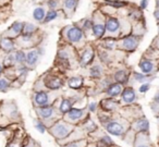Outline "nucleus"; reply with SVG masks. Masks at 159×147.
Wrapping results in <instances>:
<instances>
[{
	"instance_id": "28",
	"label": "nucleus",
	"mask_w": 159,
	"mask_h": 147,
	"mask_svg": "<svg viewBox=\"0 0 159 147\" xmlns=\"http://www.w3.org/2000/svg\"><path fill=\"white\" fill-rule=\"evenodd\" d=\"M76 3H77V0H66V2H64V5H66V9H74L75 7H76Z\"/></svg>"
},
{
	"instance_id": "19",
	"label": "nucleus",
	"mask_w": 159,
	"mask_h": 147,
	"mask_svg": "<svg viewBox=\"0 0 159 147\" xmlns=\"http://www.w3.org/2000/svg\"><path fill=\"white\" fill-rule=\"evenodd\" d=\"M72 103L70 99H62L61 103H60V112L61 113H68L71 109H72Z\"/></svg>"
},
{
	"instance_id": "29",
	"label": "nucleus",
	"mask_w": 159,
	"mask_h": 147,
	"mask_svg": "<svg viewBox=\"0 0 159 147\" xmlns=\"http://www.w3.org/2000/svg\"><path fill=\"white\" fill-rule=\"evenodd\" d=\"M100 73H102V71H100V68L98 66H95L94 68H92L91 75L93 77H99L100 76Z\"/></svg>"
},
{
	"instance_id": "14",
	"label": "nucleus",
	"mask_w": 159,
	"mask_h": 147,
	"mask_svg": "<svg viewBox=\"0 0 159 147\" xmlns=\"http://www.w3.org/2000/svg\"><path fill=\"white\" fill-rule=\"evenodd\" d=\"M94 58V53L91 48L89 49H86L83 53V57H82V60H81V63L82 66H87L89 63H91L92 60Z\"/></svg>"
},
{
	"instance_id": "34",
	"label": "nucleus",
	"mask_w": 159,
	"mask_h": 147,
	"mask_svg": "<svg viewBox=\"0 0 159 147\" xmlns=\"http://www.w3.org/2000/svg\"><path fill=\"white\" fill-rule=\"evenodd\" d=\"M107 3H109L110 6H112V7H116V8H120L122 7V6H124V2H117V1H109V0H107Z\"/></svg>"
},
{
	"instance_id": "22",
	"label": "nucleus",
	"mask_w": 159,
	"mask_h": 147,
	"mask_svg": "<svg viewBox=\"0 0 159 147\" xmlns=\"http://www.w3.org/2000/svg\"><path fill=\"white\" fill-rule=\"evenodd\" d=\"M33 16L36 21H42L45 16V10L43 8H37V9L34 10Z\"/></svg>"
},
{
	"instance_id": "48",
	"label": "nucleus",
	"mask_w": 159,
	"mask_h": 147,
	"mask_svg": "<svg viewBox=\"0 0 159 147\" xmlns=\"http://www.w3.org/2000/svg\"><path fill=\"white\" fill-rule=\"evenodd\" d=\"M26 147H29V146H26Z\"/></svg>"
},
{
	"instance_id": "18",
	"label": "nucleus",
	"mask_w": 159,
	"mask_h": 147,
	"mask_svg": "<svg viewBox=\"0 0 159 147\" xmlns=\"http://www.w3.org/2000/svg\"><path fill=\"white\" fill-rule=\"evenodd\" d=\"M92 29H93L94 35H95L97 38L102 37V35H104L105 32H106V26L102 24H95V25H93Z\"/></svg>"
},
{
	"instance_id": "3",
	"label": "nucleus",
	"mask_w": 159,
	"mask_h": 147,
	"mask_svg": "<svg viewBox=\"0 0 159 147\" xmlns=\"http://www.w3.org/2000/svg\"><path fill=\"white\" fill-rule=\"evenodd\" d=\"M68 38L70 42L72 43H77L83 38V32L79 27H72L69 30L68 32Z\"/></svg>"
},
{
	"instance_id": "9",
	"label": "nucleus",
	"mask_w": 159,
	"mask_h": 147,
	"mask_svg": "<svg viewBox=\"0 0 159 147\" xmlns=\"http://www.w3.org/2000/svg\"><path fill=\"white\" fill-rule=\"evenodd\" d=\"M84 116V110L83 109H75L72 108L70 111L68 112V118L71 121H77Z\"/></svg>"
},
{
	"instance_id": "38",
	"label": "nucleus",
	"mask_w": 159,
	"mask_h": 147,
	"mask_svg": "<svg viewBox=\"0 0 159 147\" xmlns=\"http://www.w3.org/2000/svg\"><path fill=\"white\" fill-rule=\"evenodd\" d=\"M135 77H136L137 81H144V80H146V76L143 74H139V73H135Z\"/></svg>"
},
{
	"instance_id": "12",
	"label": "nucleus",
	"mask_w": 159,
	"mask_h": 147,
	"mask_svg": "<svg viewBox=\"0 0 159 147\" xmlns=\"http://www.w3.org/2000/svg\"><path fill=\"white\" fill-rule=\"evenodd\" d=\"M139 68H141L142 72L145 73V74H148V73L152 72V70H154V64L149 60H142L139 62Z\"/></svg>"
},
{
	"instance_id": "15",
	"label": "nucleus",
	"mask_w": 159,
	"mask_h": 147,
	"mask_svg": "<svg viewBox=\"0 0 159 147\" xmlns=\"http://www.w3.org/2000/svg\"><path fill=\"white\" fill-rule=\"evenodd\" d=\"M0 47L5 51H12L14 48V44L10 38H2L0 42Z\"/></svg>"
},
{
	"instance_id": "44",
	"label": "nucleus",
	"mask_w": 159,
	"mask_h": 147,
	"mask_svg": "<svg viewBox=\"0 0 159 147\" xmlns=\"http://www.w3.org/2000/svg\"><path fill=\"white\" fill-rule=\"evenodd\" d=\"M137 147H148L147 145H139V146H137Z\"/></svg>"
},
{
	"instance_id": "7",
	"label": "nucleus",
	"mask_w": 159,
	"mask_h": 147,
	"mask_svg": "<svg viewBox=\"0 0 159 147\" xmlns=\"http://www.w3.org/2000/svg\"><path fill=\"white\" fill-rule=\"evenodd\" d=\"M137 46V39L134 36H129V37L124 38L122 40V47L124 49H128V50H133Z\"/></svg>"
},
{
	"instance_id": "6",
	"label": "nucleus",
	"mask_w": 159,
	"mask_h": 147,
	"mask_svg": "<svg viewBox=\"0 0 159 147\" xmlns=\"http://www.w3.org/2000/svg\"><path fill=\"white\" fill-rule=\"evenodd\" d=\"M45 85H46L48 88H50V90H58V88L61 87L62 81L59 79V77L50 76V77H47L46 79V81H45Z\"/></svg>"
},
{
	"instance_id": "1",
	"label": "nucleus",
	"mask_w": 159,
	"mask_h": 147,
	"mask_svg": "<svg viewBox=\"0 0 159 147\" xmlns=\"http://www.w3.org/2000/svg\"><path fill=\"white\" fill-rule=\"evenodd\" d=\"M72 130L73 127L71 125L66 124L64 122H59L51 127V134L53 136H56L58 140H61V138L66 137L72 132Z\"/></svg>"
},
{
	"instance_id": "41",
	"label": "nucleus",
	"mask_w": 159,
	"mask_h": 147,
	"mask_svg": "<svg viewBox=\"0 0 159 147\" xmlns=\"http://www.w3.org/2000/svg\"><path fill=\"white\" fill-rule=\"evenodd\" d=\"M85 29H91V27H93L92 26V23H91V21H86V22H85Z\"/></svg>"
},
{
	"instance_id": "42",
	"label": "nucleus",
	"mask_w": 159,
	"mask_h": 147,
	"mask_svg": "<svg viewBox=\"0 0 159 147\" xmlns=\"http://www.w3.org/2000/svg\"><path fill=\"white\" fill-rule=\"evenodd\" d=\"M154 16H155V18H156L157 20H159V10H156V11L154 12Z\"/></svg>"
},
{
	"instance_id": "36",
	"label": "nucleus",
	"mask_w": 159,
	"mask_h": 147,
	"mask_svg": "<svg viewBox=\"0 0 159 147\" xmlns=\"http://www.w3.org/2000/svg\"><path fill=\"white\" fill-rule=\"evenodd\" d=\"M149 84H142L141 87H139V92L141 93H146L148 90H149Z\"/></svg>"
},
{
	"instance_id": "27",
	"label": "nucleus",
	"mask_w": 159,
	"mask_h": 147,
	"mask_svg": "<svg viewBox=\"0 0 159 147\" xmlns=\"http://www.w3.org/2000/svg\"><path fill=\"white\" fill-rule=\"evenodd\" d=\"M8 87H9V82L6 79L1 77V79H0V90H1V92H6Z\"/></svg>"
},
{
	"instance_id": "32",
	"label": "nucleus",
	"mask_w": 159,
	"mask_h": 147,
	"mask_svg": "<svg viewBox=\"0 0 159 147\" xmlns=\"http://www.w3.org/2000/svg\"><path fill=\"white\" fill-rule=\"evenodd\" d=\"M25 29V34H32L36 30V27L33 24H27L26 26H24Z\"/></svg>"
},
{
	"instance_id": "13",
	"label": "nucleus",
	"mask_w": 159,
	"mask_h": 147,
	"mask_svg": "<svg viewBox=\"0 0 159 147\" xmlns=\"http://www.w3.org/2000/svg\"><path fill=\"white\" fill-rule=\"evenodd\" d=\"M135 129L139 132H147L149 130V122L146 119H139L135 122Z\"/></svg>"
},
{
	"instance_id": "2",
	"label": "nucleus",
	"mask_w": 159,
	"mask_h": 147,
	"mask_svg": "<svg viewBox=\"0 0 159 147\" xmlns=\"http://www.w3.org/2000/svg\"><path fill=\"white\" fill-rule=\"evenodd\" d=\"M106 130L109 134L115 135V136H121L122 134L124 133L123 125L120 124V123H118V122H115V121L109 122L108 124L106 125Z\"/></svg>"
},
{
	"instance_id": "39",
	"label": "nucleus",
	"mask_w": 159,
	"mask_h": 147,
	"mask_svg": "<svg viewBox=\"0 0 159 147\" xmlns=\"http://www.w3.org/2000/svg\"><path fill=\"white\" fill-rule=\"evenodd\" d=\"M147 3H148V0H142V2H141L142 9H145V8L147 7Z\"/></svg>"
},
{
	"instance_id": "37",
	"label": "nucleus",
	"mask_w": 159,
	"mask_h": 147,
	"mask_svg": "<svg viewBox=\"0 0 159 147\" xmlns=\"http://www.w3.org/2000/svg\"><path fill=\"white\" fill-rule=\"evenodd\" d=\"M48 6L51 8V9H55V8L57 7V0H49Z\"/></svg>"
},
{
	"instance_id": "31",
	"label": "nucleus",
	"mask_w": 159,
	"mask_h": 147,
	"mask_svg": "<svg viewBox=\"0 0 159 147\" xmlns=\"http://www.w3.org/2000/svg\"><path fill=\"white\" fill-rule=\"evenodd\" d=\"M35 127L40 132V133H45V130H46V127H45V124L43 122L37 121V122L35 123Z\"/></svg>"
},
{
	"instance_id": "43",
	"label": "nucleus",
	"mask_w": 159,
	"mask_h": 147,
	"mask_svg": "<svg viewBox=\"0 0 159 147\" xmlns=\"http://www.w3.org/2000/svg\"><path fill=\"white\" fill-rule=\"evenodd\" d=\"M155 101H156L157 103H159V93H157L156 96H155Z\"/></svg>"
},
{
	"instance_id": "26",
	"label": "nucleus",
	"mask_w": 159,
	"mask_h": 147,
	"mask_svg": "<svg viewBox=\"0 0 159 147\" xmlns=\"http://www.w3.org/2000/svg\"><path fill=\"white\" fill-rule=\"evenodd\" d=\"M58 13L57 11H55V10H51V11H49L48 13H47L46 18H45V22H50V21L55 20L56 18H57Z\"/></svg>"
},
{
	"instance_id": "46",
	"label": "nucleus",
	"mask_w": 159,
	"mask_h": 147,
	"mask_svg": "<svg viewBox=\"0 0 159 147\" xmlns=\"http://www.w3.org/2000/svg\"><path fill=\"white\" fill-rule=\"evenodd\" d=\"M1 72H2V67L0 66V73H1Z\"/></svg>"
},
{
	"instance_id": "33",
	"label": "nucleus",
	"mask_w": 159,
	"mask_h": 147,
	"mask_svg": "<svg viewBox=\"0 0 159 147\" xmlns=\"http://www.w3.org/2000/svg\"><path fill=\"white\" fill-rule=\"evenodd\" d=\"M96 124L94 122H92V121H89V122H87L86 123V130L89 132H93V131H95L96 130Z\"/></svg>"
},
{
	"instance_id": "47",
	"label": "nucleus",
	"mask_w": 159,
	"mask_h": 147,
	"mask_svg": "<svg viewBox=\"0 0 159 147\" xmlns=\"http://www.w3.org/2000/svg\"><path fill=\"white\" fill-rule=\"evenodd\" d=\"M158 32H159V24H158Z\"/></svg>"
},
{
	"instance_id": "17",
	"label": "nucleus",
	"mask_w": 159,
	"mask_h": 147,
	"mask_svg": "<svg viewBox=\"0 0 159 147\" xmlns=\"http://www.w3.org/2000/svg\"><path fill=\"white\" fill-rule=\"evenodd\" d=\"M37 60H38L37 51L32 50V51H30V53L26 55V60H25V62H26L29 66H34V64L37 62Z\"/></svg>"
},
{
	"instance_id": "21",
	"label": "nucleus",
	"mask_w": 159,
	"mask_h": 147,
	"mask_svg": "<svg viewBox=\"0 0 159 147\" xmlns=\"http://www.w3.org/2000/svg\"><path fill=\"white\" fill-rule=\"evenodd\" d=\"M102 107L104 108L106 111H111L117 107V103H115L111 99H106V100H102Z\"/></svg>"
},
{
	"instance_id": "8",
	"label": "nucleus",
	"mask_w": 159,
	"mask_h": 147,
	"mask_svg": "<svg viewBox=\"0 0 159 147\" xmlns=\"http://www.w3.org/2000/svg\"><path fill=\"white\" fill-rule=\"evenodd\" d=\"M106 30L108 32H110V33H116V32L119 30L120 27V24H119V21L117 20V19L115 18H110L107 20L106 22Z\"/></svg>"
},
{
	"instance_id": "30",
	"label": "nucleus",
	"mask_w": 159,
	"mask_h": 147,
	"mask_svg": "<svg viewBox=\"0 0 159 147\" xmlns=\"http://www.w3.org/2000/svg\"><path fill=\"white\" fill-rule=\"evenodd\" d=\"M104 46L108 49H112L113 47H115V40L111 39V38H107L104 42Z\"/></svg>"
},
{
	"instance_id": "11",
	"label": "nucleus",
	"mask_w": 159,
	"mask_h": 147,
	"mask_svg": "<svg viewBox=\"0 0 159 147\" xmlns=\"http://www.w3.org/2000/svg\"><path fill=\"white\" fill-rule=\"evenodd\" d=\"M107 93H108V95H109V96H111V97L118 96V95L122 93V85H121V84H119V83L111 84V85L108 87V90H107Z\"/></svg>"
},
{
	"instance_id": "4",
	"label": "nucleus",
	"mask_w": 159,
	"mask_h": 147,
	"mask_svg": "<svg viewBox=\"0 0 159 147\" xmlns=\"http://www.w3.org/2000/svg\"><path fill=\"white\" fill-rule=\"evenodd\" d=\"M34 100H35V103L38 107L48 106V103H49L48 94L45 92H37L35 94V96H34Z\"/></svg>"
},
{
	"instance_id": "10",
	"label": "nucleus",
	"mask_w": 159,
	"mask_h": 147,
	"mask_svg": "<svg viewBox=\"0 0 159 147\" xmlns=\"http://www.w3.org/2000/svg\"><path fill=\"white\" fill-rule=\"evenodd\" d=\"M53 108L51 106H45V107L38 108V113L43 119H49L53 114Z\"/></svg>"
},
{
	"instance_id": "5",
	"label": "nucleus",
	"mask_w": 159,
	"mask_h": 147,
	"mask_svg": "<svg viewBox=\"0 0 159 147\" xmlns=\"http://www.w3.org/2000/svg\"><path fill=\"white\" fill-rule=\"evenodd\" d=\"M121 97L123 99V101L128 103H131L135 100L136 98V95H135V92L132 87H126L123 90V92L121 93Z\"/></svg>"
},
{
	"instance_id": "20",
	"label": "nucleus",
	"mask_w": 159,
	"mask_h": 147,
	"mask_svg": "<svg viewBox=\"0 0 159 147\" xmlns=\"http://www.w3.org/2000/svg\"><path fill=\"white\" fill-rule=\"evenodd\" d=\"M115 79L119 84H125L128 82V74L125 71H118L115 74Z\"/></svg>"
},
{
	"instance_id": "16",
	"label": "nucleus",
	"mask_w": 159,
	"mask_h": 147,
	"mask_svg": "<svg viewBox=\"0 0 159 147\" xmlns=\"http://www.w3.org/2000/svg\"><path fill=\"white\" fill-rule=\"evenodd\" d=\"M69 86L73 90H77V88L82 87L83 85V79L82 77H71L68 82Z\"/></svg>"
},
{
	"instance_id": "23",
	"label": "nucleus",
	"mask_w": 159,
	"mask_h": 147,
	"mask_svg": "<svg viewBox=\"0 0 159 147\" xmlns=\"http://www.w3.org/2000/svg\"><path fill=\"white\" fill-rule=\"evenodd\" d=\"M87 142L85 140H79L75 142H71L68 145H66L64 147H86Z\"/></svg>"
},
{
	"instance_id": "40",
	"label": "nucleus",
	"mask_w": 159,
	"mask_h": 147,
	"mask_svg": "<svg viewBox=\"0 0 159 147\" xmlns=\"http://www.w3.org/2000/svg\"><path fill=\"white\" fill-rule=\"evenodd\" d=\"M96 107H97V105H96V103H91V105H89V110H91V111H95L96 110Z\"/></svg>"
},
{
	"instance_id": "25",
	"label": "nucleus",
	"mask_w": 159,
	"mask_h": 147,
	"mask_svg": "<svg viewBox=\"0 0 159 147\" xmlns=\"http://www.w3.org/2000/svg\"><path fill=\"white\" fill-rule=\"evenodd\" d=\"M14 59H16V61L19 62V63H23V62H25V60H26V55H25L23 51H18V53L14 55Z\"/></svg>"
},
{
	"instance_id": "24",
	"label": "nucleus",
	"mask_w": 159,
	"mask_h": 147,
	"mask_svg": "<svg viewBox=\"0 0 159 147\" xmlns=\"http://www.w3.org/2000/svg\"><path fill=\"white\" fill-rule=\"evenodd\" d=\"M23 29H24V24H23V23H21V22H16L13 25H12L11 31H13L16 35H19V34H20L21 32L23 31Z\"/></svg>"
},
{
	"instance_id": "45",
	"label": "nucleus",
	"mask_w": 159,
	"mask_h": 147,
	"mask_svg": "<svg viewBox=\"0 0 159 147\" xmlns=\"http://www.w3.org/2000/svg\"><path fill=\"white\" fill-rule=\"evenodd\" d=\"M156 5H157V7H159V0H156Z\"/></svg>"
},
{
	"instance_id": "35",
	"label": "nucleus",
	"mask_w": 159,
	"mask_h": 147,
	"mask_svg": "<svg viewBox=\"0 0 159 147\" xmlns=\"http://www.w3.org/2000/svg\"><path fill=\"white\" fill-rule=\"evenodd\" d=\"M102 142L104 143L105 145H112V140H111V138L109 137V136H104L102 137Z\"/></svg>"
}]
</instances>
